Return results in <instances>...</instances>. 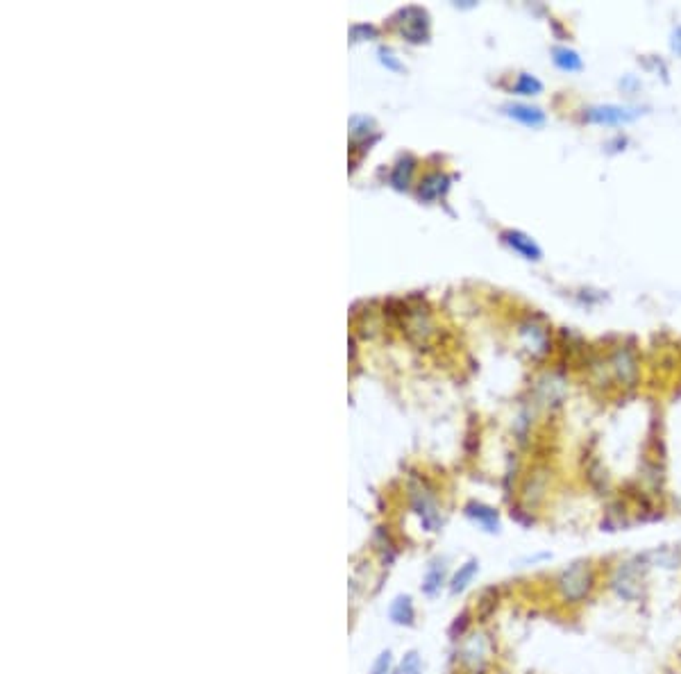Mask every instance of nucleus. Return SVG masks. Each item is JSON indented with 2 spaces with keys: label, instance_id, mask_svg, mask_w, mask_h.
<instances>
[{
  "label": "nucleus",
  "instance_id": "f257e3e1",
  "mask_svg": "<svg viewBox=\"0 0 681 674\" xmlns=\"http://www.w3.org/2000/svg\"><path fill=\"white\" fill-rule=\"evenodd\" d=\"M595 588V570L588 561H575L556 577V592L566 604H579Z\"/></svg>",
  "mask_w": 681,
  "mask_h": 674
},
{
  "label": "nucleus",
  "instance_id": "f03ea898",
  "mask_svg": "<svg viewBox=\"0 0 681 674\" xmlns=\"http://www.w3.org/2000/svg\"><path fill=\"white\" fill-rule=\"evenodd\" d=\"M611 588L618 592V597L627 601H634L643 595V579L636 563H620L611 577Z\"/></svg>",
  "mask_w": 681,
  "mask_h": 674
},
{
  "label": "nucleus",
  "instance_id": "7ed1b4c3",
  "mask_svg": "<svg viewBox=\"0 0 681 674\" xmlns=\"http://www.w3.org/2000/svg\"><path fill=\"white\" fill-rule=\"evenodd\" d=\"M477 570H480V563H477L475 558L466 561V563L459 568V572L454 575L452 584H450V592H452V595H456V592H461V590L468 588V584H470V581L475 579V575H477Z\"/></svg>",
  "mask_w": 681,
  "mask_h": 674
},
{
  "label": "nucleus",
  "instance_id": "20e7f679",
  "mask_svg": "<svg viewBox=\"0 0 681 674\" xmlns=\"http://www.w3.org/2000/svg\"><path fill=\"white\" fill-rule=\"evenodd\" d=\"M443 581H445V566L443 563L441 566L439 563H432L430 570H427L425 579H423V592H425V595L434 597L436 592L441 590Z\"/></svg>",
  "mask_w": 681,
  "mask_h": 674
},
{
  "label": "nucleus",
  "instance_id": "39448f33",
  "mask_svg": "<svg viewBox=\"0 0 681 674\" xmlns=\"http://www.w3.org/2000/svg\"><path fill=\"white\" fill-rule=\"evenodd\" d=\"M391 618L393 622H398V625H411L413 622V604H411V597L409 595H402L398 597L391 604Z\"/></svg>",
  "mask_w": 681,
  "mask_h": 674
},
{
  "label": "nucleus",
  "instance_id": "423d86ee",
  "mask_svg": "<svg viewBox=\"0 0 681 674\" xmlns=\"http://www.w3.org/2000/svg\"><path fill=\"white\" fill-rule=\"evenodd\" d=\"M468 516L473 520H477V523H480L486 531H497V527H500V525H497V513L489 506H480V504L468 506Z\"/></svg>",
  "mask_w": 681,
  "mask_h": 674
},
{
  "label": "nucleus",
  "instance_id": "0eeeda50",
  "mask_svg": "<svg viewBox=\"0 0 681 674\" xmlns=\"http://www.w3.org/2000/svg\"><path fill=\"white\" fill-rule=\"evenodd\" d=\"M643 558L649 561V566H661V568H677L679 566V554L675 549H654L643 554Z\"/></svg>",
  "mask_w": 681,
  "mask_h": 674
},
{
  "label": "nucleus",
  "instance_id": "6e6552de",
  "mask_svg": "<svg viewBox=\"0 0 681 674\" xmlns=\"http://www.w3.org/2000/svg\"><path fill=\"white\" fill-rule=\"evenodd\" d=\"M395 674H423V661L418 651H406L404 659L400 661Z\"/></svg>",
  "mask_w": 681,
  "mask_h": 674
},
{
  "label": "nucleus",
  "instance_id": "1a4fd4ad",
  "mask_svg": "<svg viewBox=\"0 0 681 674\" xmlns=\"http://www.w3.org/2000/svg\"><path fill=\"white\" fill-rule=\"evenodd\" d=\"M511 116L520 118L527 125H541L543 123V114L538 109H530V107H516L511 109Z\"/></svg>",
  "mask_w": 681,
  "mask_h": 674
},
{
  "label": "nucleus",
  "instance_id": "9d476101",
  "mask_svg": "<svg viewBox=\"0 0 681 674\" xmlns=\"http://www.w3.org/2000/svg\"><path fill=\"white\" fill-rule=\"evenodd\" d=\"M634 114H625L623 109H613V107H606V109H595L591 118L595 120H625V118H632Z\"/></svg>",
  "mask_w": 681,
  "mask_h": 674
},
{
  "label": "nucleus",
  "instance_id": "9b49d317",
  "mask_svg": "<svg viewBox=\"0 0 681 674\" xmlns=\"http://www.w3.org/2000/svg\"><path fill=\"white\" fill-rule=\"evenodd\" d=\"M509 241H511V245H516L518 250H523L525 254H530V257L534 254V259H538V254H541V252H538L536 245L532 243V239L520 237V234H511V239H509Z\"/></svg>",
  "mask_w": 681,
  "mask_h": 674
},
{
  "label": "nucleus",
  "instance_id": "f8f14e48",
  "mask_svg": "<svg viewBox=\"0 0 681 674\" xmlns=\"http://www.w3.org/2000/svg\"><path fill=\"white\" fill-rule=\"evenodd\" d=\"M556 61L561 64L563 68H579L582 66V61H579V57L575 53H570V50H556Z\"/></svg>",
  "mask_w": 681,
  "mask_h": 674
},
{
  "label": "nucleus",
  "instance_id": "ddd939ff",
  "mask_svg": "<svg viewBox=\"0 0 681 674\" xmlns=\"http://www.w3.org/2000/svg\"><path fill=\"white\" fill-rule=\"evenodd\" d=\"M389 670H391V651H382L377 661H375L370 674H389Z\"/></svg>",
  "mask_w": 681,
  "mask_h": 674
}]
</instances>
